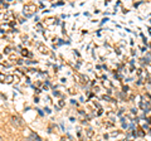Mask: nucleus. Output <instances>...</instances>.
Masks as SVG:
<instances>
[{
  "mask_svg": "<svg viewBox=\"0 0 151 141\" xmlns=\"http://www.w3.org/2000/svg\"><path fill=\"white\" fill-rule=\"evenodd\" d=\"M0 141H3V139H1V136H0Z\"/></svg>",
  "mask_w": 151,
  "mask_h": 141,
  "instance_id": "2",
  "label": "nucleus"
},
{
  "mask_svg": "<svg viewBox=\"0 0 151 141\" xmlns=\"http://www.w3.org/2000/svg\"><path fill=\"white\" fill-rule=\"evenodd\" d=\"M12 121H13V125L15 126V127H20V126H23L22 120L19 119V117H17V116H13L12 117Z\"/></svg>",
  "mask_w": 151,
  "mask_h": 141,
  "instance_id": "1",
  "label": "nucleus"
}]
</instances>
